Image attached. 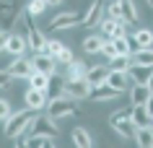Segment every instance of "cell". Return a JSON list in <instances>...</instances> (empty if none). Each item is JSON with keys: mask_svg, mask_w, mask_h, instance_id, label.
I'll use <instances>...</instances> for the list:
<instances>
[{"mask_svg": "<svg viewBox=\"0 0 153 148\" xmlns=\"http://www.w3.org/2000/svg\"><path fill=\"white\" fill-rule=\"evenodd\" d=\"M132 122L135 127H153V115L148 107H132Z\"/></svg>", "mask_w": 153, "mask_h": 148, "instance_id": "obj_21", "label": "cell"}, {"mask_svg": "<svg viewBox=\"0 0 153 148\" xmlns=\"http://www.w3.org/2000/svg\"><path fill=\"white\" fill-rule=\"evenodd\" d=\"M13 148H29V140L21 135V138H16V146H13Z\"/></svg>", "mask_w": 153, "mask_h": 148, "instance_id": "obj_35", "label": "cell"}, {"mask_svg": "<svg viewBox=\"0 0 153 148\" xmlns=\"http://www.w3.org/2000/svg\"><path fill=\"white\" fill-rule=\"evenodd\" d=\"M109 73H112V65H94V68H88L86 81H88L91 86H101V83L109 81Z\"/></svg>", "mask_w": 153, "mask_h": 148, "instance_id": "obj_14", "label": "cell"}, {"mask_svg": "<svg viewBox=\"0 0 153 148\" xmlns=\"http://www.w3.org/2000/svg\"><path fill=\"white\" fill-rule=\"evenodd\" d=\"M65 47H68V44H65V42H60V39H47V44H44V55H49V57L57 62Z\"/></svg>", "mask_w": 153, "mask_h": 148, "instance_id": "obj_23", "label": "cell"}, {"mask_svg": "<svg viewBox=\"0 0 153 148\" xmlns=\"http://www.w3.org/2000/svg\"><path fill=\"white\" fill-rule=\"evenodd\" d=\"M10 117H13V109H10V101H8V99H3V101H0V120H3V125L8 122Z\"/></svg>", "mask_w": 153, "mask_h": 148, "instance_id": "obj_33", "label": "cell"}, {"mask_svg": "<svg viewBox=\"0 0 153 148\" xmlns=\"http://www.w3.org/2000/svg\"><path fill=\"white\" fill-rule=\"evenodd\" d=\"M145 107H148V112H151V115H153V96H151V101H148Z\"/></svg>", "mask_w": 153, "mask_h": 148, "instance_id": "obj_37", "label": "cell"}, {"mask_svg": "<svg viewBox=\"0 0 153 148\" xmlns=\"http://www.w3.org/2000/svg\"><path fill=\"white\" fill-rule=\"evenodd\" d=\"M49 78H52V75H44V73H36V70H34L31 78H29V86H31V89H39V91H47L49 89Z\"/></svg>", "mask_w": 153, "mask_h": 148, "instance_id": "obj_26", "label": "cell"}, {"mask_svg": "<svg viewBox=\"0 0 153 148\" xmlns=\"http://www.w3.org/2000/svg\"><path fill=\"white\" fill-rule=\"evenodd\" d=\"M47 8H49L47 0H29V5H26V13H29L31 18H36V16H42Z\"/></svg>", "mask_w": 153, "mask_h": 148, "instance_id": "obj_28", "label": "cell"}, {"mask_svg": "<svg viewBox=\"0 0 153 148\" xmlns=\"http://www.w3.org/2000/svg\"><path fill=\"white\" fill-rule=\"evenodd\" d=\"M104 42H106V39L101 36V34H91V36H86L81 44H83V52H86V55H101Z\"/></svg>", "mask_w": 153, "mask_h": 148, "instance_id": "obj_17", "label": "cell"}, {"mask_svg": "<svg viewBox=\"0 0 153 148\" xmlns=\"http://www.w3.org/2000/svg\"><path fill=\"white\" fill-rule=\"evenodd\" d=\"M10 36H13V31H10V29H3V34H0V47L3 49H5V44L10 42Z\"/></svg>", "mask_w": 153, "mask_h": 148, "instance_id": "obj_34", "label": "cell"}, {"mask_svg": "<svg viewBox=\"0 0 153 148\" xmlns=\"http://www.w3.org/2000/svg\"><path fill=\"white\" fill-rule=\"evenodd\" d=\"M132 60H135V62H140V65H151V68H153V47L135 52V55H132Z\"/></svg>", "mask_w": 153, "mask_h": 148, "instance_id": "obj_30", "label": "cell"}, {"mask_svg": "<svg viewBox=\"0 0 153 148\" xmlns=\"http://www.w3.org/2000/svg\"><path fill=\"white\" fill-rule=\"evenodd\" d=\"M73 143H75V148H94V140H91V135L83 127L73 130Z\"/></svg>", "mask_w": 153, "mask_h": 148, "instance_id": "obj_25", "label": "cell"}, {"mask_svg": "<svg viewBox=\"0 0 153 148\" xmlns=\"http://www.w3.org/2000/svg\"><path fill=\"white\" fill-rule=\"evenodd\" d=\"M106 83H109V86H114L117 91H127V86L132 83V78H130V73H125V70H112ZM130 89H132V86H130Z\"/></svg>", "mask_w": 153, "mask_h": 148, "instance_id": "obj_18", "label": "cell"}, {"mask_svg": "<svg viewBox=\"0 0 153 148\" xmlns=\"http://www.w3.org/2000/svg\"><path fill=\"white\" fill-rule=\"evenodd\" d=\"M21 21H24V26H26L29 49H34V55H36V52H44V44H47V39H44V31H39V29L34 26V21H31V16H29V13H24V16H21Z\"/></svg>", "mask_w": 153, "mask_h": 148, "instance_id": "obj_4", "label": "cell"}, {"mask_svg": "<svg viewBox=\"0 0 153 148\" xmlns=\"http://www.w3.org/2000/svg\"><path fill=\"white\" fill-rule=\"evenodd\" d=\"M49 104V96L47 91H39V89H29L24 91V109H31V112H39V109H44Z\"/></svg>", "mask_w": 153, "mask_h": 148, "instance_id": "obj_7", "label": "cell"}, {"mask_svg": "<svg viewBox=\"0 0 153 148\" xmlns=\"http://www.w3.org/2000/svg\"><path fill=\"white\" fill-rule=\"evenodd\" d=\"M109 125L114 127V132L117 135H122V138H135V122H132V109H120V112H114L112 117H109Z\"/></svg>", "mask_w": 153, "mask_h": 148, "instance_id": "obj_2", "label": "cell"}, {"mask_svg": "<svg viewBox=\"0 0 153 148\" xmlns=\"http://www.w3.org/2000/svg\"><path fill=\"white\" fill-rule=\"evenodd\" d=\"M135 143L137 148H153V127H137Z\"/></svg>", "mask_w": 153, "mask_h": 148, "instance_id": "obj_22", "label": "cell"}, {"mask_svg": "<svg viewBox=\"0 0 153 148\" xmlns=\"http://www.w3.org/2000/svg\"><path fill=\"white\" fill-rule=\"evenodd\" d=\"M91 89H94V86H91L86 78H81V81H68V83H65V96L81 101V99H88L91 96Z\"/></svg>", "mask_w": 153, "mask_h": 148, "instance_id": "obj_10", "label": "cell"}, {"mask_svg": "<svg viewBox=\"0 0 153 148\" xmlns=\"http://www.w3.org/2000/svg\"><path fill=\"white\" fill-rule=\"evenodd\" d=\"M47 115L52 120H60V117H73L78 115V101L70 96H60V99H52L47 104Z\"/></svg>", "mask_w": 153, "mask_h": 148, "instance_id": "obj_3", "label": "cell"}, {"mask_svg": "<svg viewBox=\"0 0 153 148\" xmlns=\"http://www.w3.org/2000/svg\"><path fill=\"white\" fill-rule=\"evenodd\" d=\"M106 16V8H104V0H91L86 10H83V24L86 26H99Z\"/></svg>", "mask_w": 153, "mask_h": 148, "instance_id": "obj_9", "label": "cell"}, {"mask_svg": "<svg viewBox=\"0 0 153 148\" xmlns=\"http://www.w3.org/2000/svg\"><path fill=\"white\" fill-rule=\"evenodd\" d=\"M36 120V115H34L31 109H24V112H16V115L10 117L8 122H5V127H3V135L10 140L21 138L24 132H29V127H31V122Z\"/></svg>", "mask_w": 153, "mask_h": 148, "instance_id": "obj_1", "label": "cell"}, {"mask_svg": "<svg viewBox=\"0 0 153 148\" xmlns=\"http://www.w3.org/2000/svg\"><path fill=\"white\" fill-rule=\"evenodd\" d=\"M29 135H36V138H57V125L52 117H44L39 115L36 120L31 122V127H29Z\"/></svg>", "mask_w": 153, "mask_h": 148, "instance_id": "obj_5", "label": "cell"}, {"mask_svg": "<svg viewBox=\"0 0 153 148\" xmlns=\"http://www.w3.org/2000/svg\"><path fill=\"white\" fill-rule=\"evenodd\" d=\"M16 81H29L34 73V62L26 57H13V62H8V68H5Z\"/></svg>", "mask_w": 153, "mask_h": 148, "instance_id": "obj_8", "label": "cell"}, {"mask_svg": "<svg viewBox=\"0 0 153 148\" xmlns=\"http://www.w3.org/2000/svg\"><path fill=\"white\" fill-rule=\"evenodd\" d=\"M101 55L106 57V62H112V60L117 57V55H120V52H117V47H114V42H112V39H106V42H104V49H101Z\"/></svg>", "mask_w": 153, "mask_h": 148, "instance_id": "obj_32", "label": "cell"}, {"mask_svg": "<svg viewBox=\"0 0 153 148\" xmlns=\"http://www.w3.org/2000/svg\"><path fill=\"white\" fill-rule=\"evenodd\" d=\"M153 91L148 89V83H132V89H130V101H132V107H145L148 101H151Z\"/></svg>", "mask_w": 153, "mask_h": 148, "instance_id": "obj_11", "label": "cell"}, {"mask_svg": "<svg viewBox=\"0 0 153 148\" xmlns=\"http://www.w3.org/2000/svg\"><path fill=\"white\" fill-rule=\"evenodd\" d=\"M26 49H29V39H26L24 34H13L3 52H8V55H13V57H24Z\"/></svg>", "mask_w": 153, "mask_h": 148, "instance_id": "obj_15", "label": "cell"}, {"mask_svg": "<svg viewBox=\"0 0 153 148\" xmlns=\"http://www.w3.org/2000/svg\"><path fill=\"white\" fill-rule=\"evenodd\" d=\"M122 91H117L114 86H109V83H101V86H94L91 89V101H112V99H117Z\"/></svg>", "mask_w": 153, "mask_h": 148, "instance_id": "obj_13", "label": "cell"}, {"mask_svg": "<svg viewBox=\"0 0 153 148\" xmlns=\"http://www.w3.org/2000/svg\"><path fill=\"white\" fill-rule=\"evenodd\" d=\"M65 75H52V78H49V89H47V96H49V101H52V99H60V96H65Z\"/></svg>", "mask_w": 153, "mask_h": 148, "instance_id": "obj_20", "label": "cell"}, {"mask_svg": "<svg viewBox=\"0 0 153 148\" xmlns=\"http://www.w3.org/2000/svg\"><path fill=\"white\" fill-rule=\"evenodd\" d=\"M135 42L140 44V49L153 47V31H148V29H140V31H135Z\"/></svg>", "mask_w": 153, "mask_h": 148, "instance_id": "obj_29", "label": "cell"}, {"mask_svg": "<svg viewBox=\"0 0 153 148\" xmlns=\"http://www.w3.org/2000/svg\"><path fill=\"white\" fill-rule=\"evenodd\" d=\"M31 62H34V70L36 73H44V75H55L57 73V62L49 55H44V52H36L31 57Z\"/></svg>", "mask_w": 153, "mask_h": 148, "instance_id": "obj_12", "label": "cell"}, {"mask_svg": "<svg viewBox=\"0 0 153 148\" xmlns=\"http://www.w3.org/2000/svg\"><path fill=\"white\" fill-rule=\"evenodd\" d=\"M86 65H83L81 60H73L70 65H65V70H62V75H65V81H81V78H86Z\"/></svg>", "mask_w": 153, "mask_h": 148, "instance_id": "obj_19", "label": "cell"}, {"mask_svg": "<svg viewBox=\"0 0 153 148\" xmlns=\"http://www.w3.org/2000/svg\"><path fill=\"white\" fill-rule=\"evenodd\" d=\"M114 42V47H117V52L120 55H132V47H130V36H117Z\"/></svg>", "mask_w": 153, "mask_h": 148, "instance_id": "obj_31", "label": "cell"}, {"mask_svg": "<svg viewBox=\"0 0 153 148\" xmlns=\"http://www.w3.org/2000/svg\"><path fill=\"white\" fill-rule=\"evenodd\" d=\"M75 24H83V13L68 10V13H60V16H55L47 26H44V29H47V31H60V29H70V26H75Z\"/></svg>", "mask_w": 153, "mask_h": 148, "instance_id": "obj_6", "label": "cell"}, {"mask_svg": "<svg viewBox=\"0 0 153 148\" xmlns=\"http://www.w3.org/2000/svg\"><path fill=\"white\" fill-rule=\"evenodd\" d=\"M49 5H57V3H62V0H47Z\"/></svg>", "mask_w": 153, "mask_h": 148, "instance_id": "obj_38", "label": "cell"}, {"mask_svg": "<svg viewBox=\"0 0 153 148\" xmlns=\"http://www.w3.org/2000/svg\"><path fill=\"white\" fill-rule=\"evenodd\" d=\"M52 140H55V138H47V140H44V148H55V143H52Z\"/></svg>", "mask_w": 153, "mask_h": 148, "instance_id": "obj_36", "label": "cell"}, {"mask_svg": "<svg viewBox=\"0 0 153 148\" xmlns=\"http://www.w3.org/2000/svg\"><path fill=\"white\" fill-rule=\"evenodd\" d=\"M148 89H151V91H153V75H151V81H148Z\"/></svg>", "mask_w": 153, "mask_h": 148, "instance_id": "obj_39", "label": "cell"}, {"mask_svg": "<svg viewBox=\"0 0 153 148\" xmlns=\"http://www.w3.org/2000/svg\"><path fill=\"white\" fill-rule=\"evenodd\" d=\"M120 5H122V18H125L127 24H135V21H137V5H135V0H120Z\"/></svg>", "mask_w": 153, "mask_h": 148, "instance_id": "obj_24", "label": "cell"}, {"mask_svg": "<svg viewBox=\"0 0 153 148\" xmlns=\"http://www.w3.org/2000/svg\"><path fill=\"white\" fill-rule=\"evenodd\" d=\"M130 78H132V83H148L153 75V68L151 65H140V62H132V68L127 70Z\"/></svg>", "mask_w": 153, "mask_h": 148, "instance_id": "obj_16", "label": "cell"}, {"mask_svg": "<svg viewBox=\"0 0 153 148\" xmlns=\"http://www.w3.org/2000/svg\"><path fill=\"white\" fill-rule=\"evenodd\" d=\"M132 62H135V60H132V55H117L109 65H112V70H125V73H127L130 68H132Z\"/></svg>", "mask_w": 153, "mask_h": 148, "instance_id": "obj_27", "label": "cell"}]
</instances>
